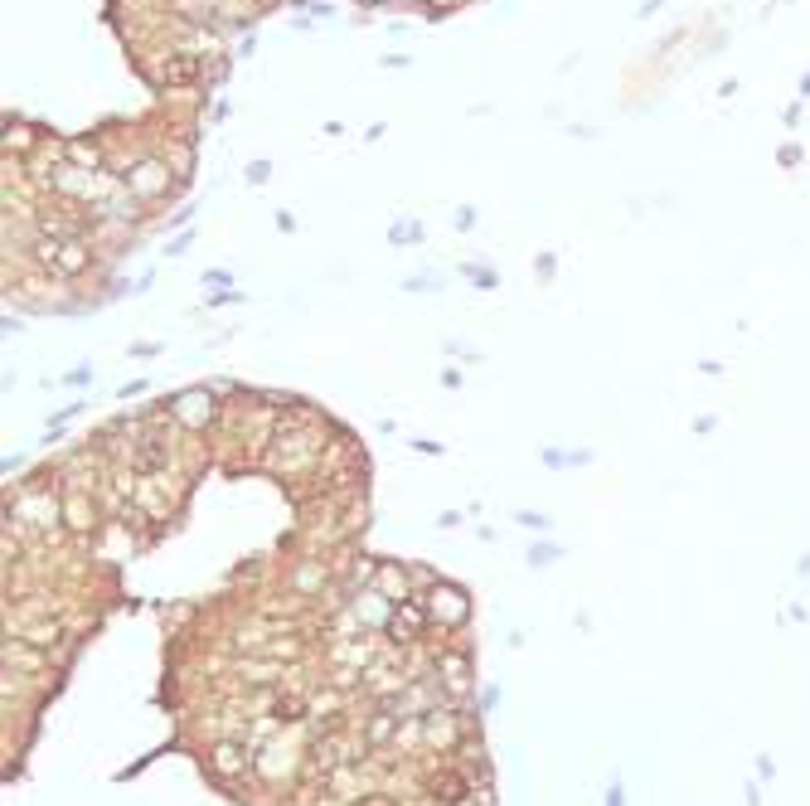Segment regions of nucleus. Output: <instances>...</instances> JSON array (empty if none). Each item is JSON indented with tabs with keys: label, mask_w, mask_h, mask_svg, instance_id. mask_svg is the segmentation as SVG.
Segmentation results:
<instances>
[{
	"label": "nucleus",
	"mask_w": 810,
	"mask_h": 806,
	"mask_svg": "<svg viewBox=\"0 0 810 806\" xmlns=\"http://www.w3.org/2000/svg\"><path fill=\"white\" fill-rule=\"evenodd\" d=\"M297 767H301V749H297V739H273V743H263L257 749V759H253V783H263V787H281V783H291L297 777Z\"/></svg>",
	"instance_id": "nucleus-5"
},
{
	"label": "nucleus",
	"mask_w": 810,
	"mask_h": 806,
	"mask_svg": "<svg viewBox=\"0 0 810 806\" xmlns=\"http://www.w3.org/2000/svg\"><path fill=\"white\" fill-rule=\"evenodd\" d=\"M345 607L354 613V622H360L364 632H379V637H384V632H388V622H394V603H388L384 593H374V588L354 593Z\"/></svg>",
	"instance_id": "nucleus-10"
},
{
	"label": "nucleus",
	"mask_w": 810,
	"mask_h": 806,
	"mask_svg": "<svg viewBox=\"0 0 810 806\" xmlns=\"http://www.w3.org/2000/svg\"><path fill=\"white\" fill-rule=\"evenodd\" d=\"M326 423L316 427H287V433H277V443L267 447L263 467L281 476V481H291V476H316L321 471V457H326Z\"/></svg>",
	"instance_id": "nucleus-1"
},
{
	"label": "nucleus",
	"mask_w": 810,
	"mask_h": 806,
	"mask_svg": "<svg viewBox=\"0 0 810 806\" xmlns=\"http://www.w3.org/2000/svg\"><path fill=\"white\" fill-rule=\"evenodd\" d=\"M781 166H801V151H796V146H781Z\"/></svg>",
	"instance_id": "nucleus-13"
},
{
	"label": "nucleus",
	"mask_w": 810,
	"mask_h": 806,
	"mask_svg": "<svg viewBox=\"0 0 810 806\" xmlns=\"http://www.w3.org/2000/svg\"><path fill=\"white\" fill-rule=\"evenodd\" d=\"M374 593H384L388 603H413L417 597V583H413V569L408 564H394V559H379V569H374V583H370Z\"/></svg>",
	"instance_id": "nucleus-8"
},
{
	"label": "nucleus",
	"mask_w": 810,
	"mask_h": 806,
	"mask_svg": "<svg viewBox=\"0 0 810 806\" xmlns=\"http://www.w3.org/2000/svg\"><path fill=\"white\" fill-rule=\"evenodd\" d=\"M423 603H427V617H433L437 632H461L466 622H471V593L457 588V583H447V579H437L433 588L423 593Z\"/></svg>",
	"instance_id": "nucleus-4"
},
{
	"label": "nucleus",
	"mask_w": 810,
	"mask_h": 806,
	"mask_svg": "<svg viewBox=\"0 0 810 806\" xmlns=\"http://www.w3.org/2000/svg\"><path fill=\"white\" fill-rule=\"evenodd\" d=\"M354 6H388V0H354Z\"/></svg>",
	"instance_id": "nucleus-14"
},
{
	"label": "nucleus",
	"mask_w": 810,
	"mask_h": 806,
	"mask_svg": "<svg viewBox=\"0 0 810 806\" xmlns=\"http://www.w3.org/2000/svg\"><path fill=\"white\" fill-rule=\"evenodd\" d=\"M326 588H330L326 559H301V569L291 573V593H297V597H321Z\"/></svg>",
	"instance_id": "nucleus-12"
},
{
	"label": "nucleus",
	"mask_w": 810,
	"mask_h": 806,
	"mask_svg": "<svg viewBox=\"0 0 810 806\" xmlns=\"http://www.w3.org/2000/svg\"><path fill=\"white\" fill-rule=\"evenodd\" d=\"M88 267H93V243L88 238H58V253H54V263H49V273L73 283V277H83Z\"/></svg>",
	"instance_id": "nucleus-11"
},
{
	"label": "nucleus",
	"mask_w": 810,
	"mask_h": 806,
	"mask_svg": "<svg viewBox=\"0 0 810 806\" xmlns=\"http://www.w3.org/2000/svg\"><path fill=\"white\" fill-rule=\"evenodd\" d=\"M427 627H433V617H427V603H423V597H413V603H398L394 607V622H388L384 637L398 641V646H413Z\"/></svg>",
	"instance_id": "nucleus-9"
},
{
	"label": "nucleus",
	"mask_w": 810,
	"mask_h": 806,
	"mask_svg": "<svg viewBox=\"0 0 810 806\" xmlns=\"http://www.w3.org/2000/svg\"><path fill=\"white\" fill-rule=\"evenodd\" d=\"M97 524H103V500H97V491L68 486L64 491V530L78 534V540H88V534H97Z\"/></svg>",
	"instance_id": "nucleus-7"
},
{
	"label": "nucleus",
	"mask_w": 810,
	"mask_h": 806,
	"mask_svg": "<svg viewBox=\"0 0 810 806\" xmlns=\"http://www.w3.org/2000/svg\"><path fill=\"white\" fill-rule=\"evenodd\" d=\"M166 409H170V418H175L180 433L200 437V433H209V427H219V413H224V403H219L214 389H180V394L170 399Z\"/></svg>",
	"instance_id": "nucleus-3"
},
{
	"label": "nucleus",
	"mask_w": 810,
	"mask_h": 806,
	"mask_svg": "<svg viewBox=\"0 0 810 806\" xmlns=\"http://www.w3.org/2000/svg\"><path fill=\"white\" fill-rule=\"evenodd\" d=\"M253 759H257V749H253L248 739H214L204 749L209 777H214V783H224V787H238L243 777H253Z\"/></svg>",
	"instance_id": "nucleus-2"
},
{
	"label": "nucleus",
	"mask_w": 810,
	"mask_h": 806,
	"mask_svg": "<svg viewBox=\"0 0 810 806\" xmlns=\"http://www.w3.org/2000/svg\"><path fill=\"white\" fill-rule=\"evenodd\" d=\"M170 161L166 156H141L137 166H127V176H121V185H127L131 194H137L141 204H151V200H161V194L170 190Z\"/></svg>",
	"instance_id": "nucleus-6"
}]
</instances>
